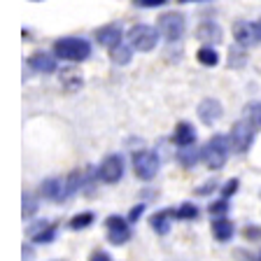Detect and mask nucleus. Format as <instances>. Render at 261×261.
I'll use <instances>...</instances> for the list:
<instances>
[{"mask_svg":"<svg viewBox=\"0 0 261 261\" xmlns=\"http://www.w3.org/2000/svg\"><path fill=\"white\" fill-rule=\"evenodd\" d=\"M93 222H96V215H93V212H80V215H75V217L68 222V228H70V231H84V228H89Z\"/></svg>","mask_w":261,"mask_h":261,"instance_id":"b1692460","label":"nucleus"},{"mask_svg":"<svg viewBox=\"0 0 261 261\" xmlns=\"http://www.w3.org/2000/svg\"><path fill=\"white\" fill-rule=\"evenodd\" d=\"M54 56L61 61L82 63L91 56V42L84 38H59L54 42Z\"/></svg>","mask_w":261,"mask_h":261,"instance_id":"f257e3e1","label":"nucleus"},{"mask_svg":"<svg viewBox=\"0 0 261 261\" xmlns=\"http://www.w3.org/2000/svg\"><path fill=\"white\" fill-rule=\"evenodd\" d=\"M219 187V182L217 179H210V182H203L201 187H196V196H207V194H212V191Z\"/></svg>","mask_w":261,"mask_h":261,"instance_id":"473e14b6","label":"nucleus"},{"mask_svg":"<svg viewBox=\"0 0 261 261\" xmlns=\"http://www.w3.org/2000/svg\"><path fill=\"white\" fill-rule=\"evenodd\" d=\"M243 236L247 243H252V240H261V228H256L254 224H247V226L243 228Z\"/></svg>","mask_w":261,"mask_h":261,"instance_id":"2f4dec72","label":"nucleus"},{"mask_svg":"<svg viewBox=\"0 0 261 261\" xmlns=\"http://www.w3.org/2000/svg\"><path fill=\"white\" fill-rule=\"evenodd\" d=\"M130 59H133V47L130 44L119 42V44H114V47H110V61L114 65H128Z\"/></svg>","mask_w":261,"mask_h":261,"instance_id":"4be33fe9","label":"nucleus"},{"mask_svg":"<svg viewBox=\"0 0 261 261\" xmlns=\"http://www.w3.org/2000/svg\"><path fill=\"white\" fill-rule=\"evenodd\" d=\"M124 156L121 154H110V156H105L103 161L98 163V179L103 182V185H117L121 177H124Z\"/></svg>","mask_w":261,"mask_h":261,"instance_id":"0eeeda50","label":"nucleus"},{"mask_svg":"<svg viewBox=\"0 0 261 261\" xmlns=\"http://www.w3.org/2000/svg\"><path fill=\"white\" fill-rule=\"evenodd\" d=\"M179 3H191V0H179Z\"/></svg>","mask_w":261,"mask_h":261,"instance_id":"58836bf2","label":"nucleus"},{"mask_svg":"<svg viewBox=\"0 0 261 261\" xmlns=\"http://www.w3.org/2000/svg\"><path fill=\"white\" fill-rule=\"evenodd\" d=\"M203 159V149H198L196 145H189V147H179L177 152V163L182 168H194L196 163Z\"/></svg>","mask_w":261,"mask_h":261,"instance_id":"aec40b11","label":"nucleus"},{"mask_svg":"<svg viewBox=\"0 0 261 261\" xmlns=\"http://www.w3.org/2000/svg\"><path fill=\"white\" fill-rule=\"evenodd\" d=\"M168 0H136V5L138 7H161L166 5Z\"/></svg>","mask_w":261,"mask_h":261,"instance_id":"f704fd0d","label":"nucleus"},{"mask_svg":"<svg viewBox=\"0 0 261 261\" xmlns=\"http://www.w3.org/2000/svg\"><path fill=\"white\" fill-rule=\"evenodd\" d=\"M133 173H136L138 179L147 182V179H154L161 168V161H159V154L152 152V149H138L133 152Z\"/></svg>","mask_w":261,"mask_h":261,"instance_id":"20e7f679","label":"nucleus"},{"mask_svg":"<svg viewBox=\"0 0 261 261\" xmlns=\"http://www.w3.org/2000/svg\"><path fill=\"white\" fill-rule=\"evenodd\" d=\"M91 261H112V259H110V254H108V252H103V250H96V252H93V254H91Z\"/></svg>","mask_w":261,"mask_h":261,"instance_id":"c9c22d12","label":"nucleus"},{"mask_svg":"<svg viewBox=\"0 0 261 261\" xmlns=\"http://www.w3.org/2000/svg\"><path fill=\"white\" fill-rule=\"evenodd\" d=\"M173 142L177 147H189L196 142V128L191 121H179L173 130Z\"/></svg>","mask_w":261,"mask_h":261,"instance_id":"a211bd4d","label":"nucleus"},{"mask_svg":"<svg viewBox=\"0 0 261 261\" xmlns=\"http://www.w3.org/2000/svg\"><path fill=\"white\" fill-rule=\"evenodd\" d=\"M198 215H201V210L194 203H182L175 210V219H179V222H194V219H198Z\"/></svg>","mask_w":261,"mask_h":261,"instance_id":"a878e982","label":"nucleus"},{"mask_svg":"<svg viewBox=\"0 0 261 261\" xmlns=\"http://www.w3.org/2000/svg\"><path fill=\"white\" fill-rule=\"evenodd\" d=\"M103 226H105V233H108L110 245H114V247L126 245L130 240V236H133L130 233L128 217H121V215H110V217H105Z\"/></svg>","mask_w":261,"mask_h":261,"instance_id":"423d86ee","label":"nucleus"},{"mask_svg":"<svg viewBox=\"0 0 261 261\" xmlns=\"http://www.w3.org/2000/svg\"><path fill=\"white\" fill-rule=\"evenodd\" d=\"M159 31H161V35L168 42H179L187 31L185 14H179V12H166V14H161L159 16Z\"/></svg>","mask_w":261,"mask_h":261,"instance_id":"6e6552de","label":"nucleus"},{"mask_svg":"<svg viewBox=\"0 0 261 261\" xmlns=\"http://www.w3.org/2000/svg\"><path fill=\"white\" fill-rule=\"evenodd\" d=\"M256 33H259V42H261V19L256 21Z\"/></svg>","mask_w":261,"mask_h":261,"instance_id":"4c0bfd02","label":"nucleus"},{"mask_svg":"<svg viewBox=\"0 0 261 261\" xmlns=\"http://www.w3.org/2000/svg\"><path fill=\"white\" fill-rule=\"evenodd\" d=\"M49 224V219H38V222H33V224H28L26 226V236L28 238H33V236H38L40 231H42L44 226Z\"/></svg>","mask_w":261,"mask_h":261,"instance_id":"7c9ffc66","label":"nucleus"},{"mask_svg":"<svg viewBox=\"0 0 261 261\" xmlns=\"http://www.w3.org/2000/svg\"><path fill=\"white\" fill-rule=\"evenodd\" d=\"M228 210H231V203H228V198H219V201H212L210 205H207V212H210L212 217H226Z\"/></svg>","mask_w":261,"mask_h":261,"instance_id":"cd10ccee","label":"nucleus"},{"mask_svg":"<svg viewBox=\"0 0 261 261\" xmlns=\"http://www.w3.org/2000/svg\"><path fill=\"white\" fill-rule=\"evenodd\" d=\"M56 233H59V226H56V222H49L47 226L40 231L38 236H33V243H38V245H49V243H54L56 240Z\"/></svg>","mask_w":261,"mask_h":261,"instance_id":"393cba45","label":"nucleus"},{"mask_svg":"<svg viewBox=\"0 0 261 261\" xmlns=\"http://www.w3.org/2000/svg\"><path fill=\"white\" fill-rule=\"evenodd\" d=\"M28 68L35 72H42V75L56 72V56L47 54V51H35L28 56Z\"/></svg>","mask_w":261,"mask_h":261,"instance_id":"f8f14e48","label":"nucleus"},{"mask_svg":"<svg viewBox=\"0 0 261 261\" xmlns=\"http://www.w3.org/2000/svg\"><path fill=\"white\" fill-rule=\"evenodd\" d=\"M59 82H61V87L65 89V91H80L82 87H84V77H82V72L77 70L75 65H68V68H61L59 72Z\"/></svg>","mask_w":261,"mask_h":261,"instance_id":"4468645a","label":"nucleus"},{"mask_svg":"<svg viewBox=\"0 0 261 261\" xmlns=\"http://www.w3.org/2000/svg\"><path fill=\"white\" fill-rule=\"evenodd\" d=\"M254 136H256V126L247 119H238L231 126V133H228V140H231L233 152L245 154L252 147V142H254Z\"/></svg>","mask_w":261,"mask_h":261,"instance_id":"39448f33","label":"nucleus"},{"mask_svg":"<svg viewBox=\"0 0 261 261\" xmlns=\"http://www.w3.org/2000/svg\"><path fill=\"white\" fill-rule=\"evenodd\" d=\"M196 114H198V119H201L205 126H212L222 119L224 108L217 98H203L201 103H198V108H196Z\"/></svg>","mask_w":261,"mask_h":261,"instance_id":"1a4fd4ad","label":"nucleus"},{"mask_svg":"<svg viewBox=\"0 0 261 261\" xmlns=\"http://www.w3.org/2000/svg\"><path fill=\"white\" fill-rule=\"evenodd\" d=\"M173 219H175V210H170V207L156 210L152 217H149V226H152L154 233L166 236V233H170V228H173Z\"/></svg>","mask_w":261,"mask_h":261,"instance_id":"ddd939ff","label":"nucleus"},{"mask_svg":"<svg viewBox=\"0 0 261 261\" xmlns=\"http://www.w3.org/2000/svg\"><path fill=\"white\" fill-rule=\"evenodd\" d=\"M159 40H161V31L154 26H147V23H136L126 33V42L136 51H152L159 44Z\"/></svg>","mask_w":261,"mask_h":261,"instance_id":"7ed1b4c3","label":"nucleus"},{"mask_svg":"<svg viewBox=\"0 0 261 261\" xmlns=\"http://www.w3.org/2000/svg\"><path fill=\"white\" fill-rule=\"evenodd\" d=\"M210 231L217 243H228V240L236 236V226L228 217H215L210 224Z\"/></svg>","mask_w":261,"mask_h":261,"instance_id":"2eb2a0df","label":"nucleus"},{"mask_svg":"<svg viewBox=\"0 0 261 261\" xmlns=\"http://www.w3.org/2000/svg\"><path fill=\"white\" fill-rule=\"evenodd\" d=\"M145 207H147L145 203H138V205L130 207V212H128V222H130V224H136L138 219H140L142 215H145Z\"/></svg>","mask_w":261,"mask_h":261,"instance_id":"72a5a7b5","label":"nucleus"},{"mask_svg":"<svg viewBox=\"0 0 261 261\" xmlns=\"http://www.w3.org/2000/svg\"><path fill=\"white\" fill-rule=\"evenodd\" d=\"M80 189H84V170L75 168L72 173H68V177L63 179V194H61V201H68V198L75 196Z\"/></svg>","mask_w":261,"mask_h":261,"instance_id":"f3484780","label":"nucleus"},{"mask_svg":"<svg viewBox=\"0 0 261 261\" xmlns=\"http://www.w3.org/2000/svg\"><path fill=\"white\" fill-rule=\"evenodd\" d=\"M196 59H198V63H201V65H207V68H215V65L219 63L217 49L210 47V44H205V47L198 49V51H196Z\"/></svg>","mask_w":261,"mask_h":261,"instance_id":"5701e85b","label":"nucleus"},{"mask_svg":"<svg viewBox=\"0 0 261 261\" xmlns=\"http://www.w3.org/2000/svg\"><path fill=\"white\" fill-rule=\"evenodd\" d=\"M238 187H240V179H238V177L226 179V182L222 185V196H224V198H231V196L238 191Z\"/></svg>","mask_w":261,"mask_h":261,"instance_id":"c756f323","label":"nucleus"},{"mask_svg":"<svg viewBox=\"0 0 261 261\" xmlns=\"http://www.w3.org/2000/svg\"><path fill=\"white\" fill-rule=\"evenodd\" d=\"M226 63L228 68H233V70H240V68H245L247 65V61H250V56H247V47H243V44H231L228 47V56H226Z\"/></svg>","mask_w":261,"mask_h":261,"instance_id":"412c9836","label":"nucleus"},{"mask_svg":"<svg viewBox=\"0 0 261 261\" xmlns=\"http://www.w3.org/2000/svg\"><path fill=\"white\" fill-rule=\"evenodd\" d=\"M196 38L201 40V42L217 44V42H222V28H219L217 21L205 19V21H201L198 23V28H196Z\"/></svg>","mask_w":261,"mask_h":261,"instance_id":"dca6fc26","label":"nucleus"},{"mask_svg":"<svg viewBox=\"0 0 261 261\" xmlns=\"http://www.w3.org/2000/svg\"><path fill=\"white\" fill-rule=\"evenodd\" d=\"M228 149H233L228 136H212L210 140L203 145V161H205L207 168L222 170L228 161Z\"/></svg>","mask_w":261,"mask_h":261,"instance_id":"f03ea898","label":"nucleus"},{"mask_svg":"<svg viewBox=\"0 0 261 261\" xmlns=\"http://www.w3.org/2000/svg\"><path fill=\"white\" fill-rule=\"evenodd\" d=\"M21 252H23V261H31L33 256H35V250H33L28 243H23V250Z\"/></svg>","mask_w":261,"mask_h":261,"instance_id":"e433bc0d","label":"nucleus"},{"mask_svg":"<svg viewBox=\"0 0 261 261\" xmlns=\"http://www.w3.org/2000/svg\"><path fill=\"white\" fill-rule=\"evenodd\" d=\"M96 42L103 44V47H114V44L124 42V28L121 23H108V26H100L96 31Z\"/></svg>","mask_w":261,"mask_h":261,"instance_id":"9d476101","label":"nucleus"},{"mask_svg":"<svg viewBox=\"0 0 261 261\" xmlns=\"http://www.w3.org/2000/svg\"><path fill=\"white\" fill-rule=\"evenodd\" d=\"M245 119L252 121L256 128H261V103H250L245 105Z\"/></svg>","mask_w":261,"mask_h":261,"instance_id":"c85d7f7f","label":"nucleus"},{"mask_svg":"<svg viewBox=\"0 0 261 261\" xmlns=\"http://www.w3.org/2000/svg\"><path fill=\"white\" fill-rule=\"evenodd\" d=\"M40 210V203H38V196L35 194H31V191H23V207H21V212H23V219H31L35 212Z\"/></svg>","mask_w":261,"mask_h":261,"instance_id":"bb28decb","label":"nucleus"},{"mask_svg":"<svg viewBox=\"0 0 261 261\" xmlns=\"http://www.w3.org/2000/svg\"><path fill=\"white\" fill-rule=\"evenodd\" d=\"M233 38L243 47H252L259 42V33H256V23L252 21H236L233 23Z\"/></svg>","mask_w":261,"mask_h":261,"instance_id":"9b49d317","label":"nucleus"},{"mask_svg":"<svg viewBox=\"0 0 261 261\" xmlns=\"http://www.w3.org/2000/svg\"><path fill=\"white\" fill-rule=\"evenodd\" d=\"M38 194L42 196V198H47V201H61V194H63V179L61 177H47L40 185Z\"/></svg>","mask_w":261,"mask_h":261,"instance_id":"6ab92c4d","label":"nucleus"}]
</instances>
